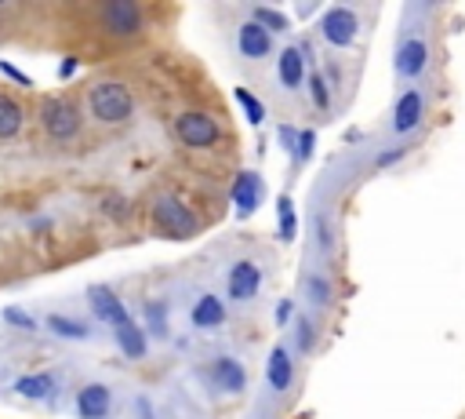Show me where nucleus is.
Instances as JSON below:
<instances>
[{
  "mask_svg": "<svg viewBox=\"0 0 465 419\" xmlns=\"http://www.w3.org/2000/svg\"><path fill=\"white\" fill-rule=\"evenodd\" d=\"M320 37L331 48H353L356 37H360V15L353 8H345V5H331L320 15Z\"/></svg>",
  "mask_w": 465,
  "mask_h": 419,
  "instance_id": "nucleus-6",
  "label": "nucleus"
},
{
  "mask_svg": "<svg viewBox=\"0 0 465 419\" xmlns=\"http://www.w3.org/2000/svg\"><path fill=\"white\" fill-rule=\"evenodd\" d=\"M15 390L30 401H51L55 397V376L51 372H33V376H22L15 379Z\"/></svg>",
  "mask_w": 465,
  "mask_h": 419,
  "instance_id": "nucleus-20",
  "label": "nucleus"
},
{
  "mask_svg": "<svg viewBox=\"0 0 465 419\" xmlns=\"http://www.w3.org/2000/svg\"><path fill=\"white\" fill-rule=\"evenodd\" d=\"M313 146H317V132H299V142H295V160H309L313 157Z\"/></svg>",
  "mask_w": 465,
  "mask_h": 419,
  "instance_id": "nucleus-29",
  "label": "nucleus"
},
{
  "mask_svg": "<svg viewBox=\"0 0 465 419\" xmlns=\"http://www.w3.org/2000/svg\"><path fill=\"white\" fill-rule=\"evenodd\" d=\"M306 55L302 48H284L276 55V80H281L284 92H302L306 88Z\"/></svg>",
  "mask_w": 465,
  "mask_h": 419,
  "instance_id": "nucleus-14",
  "label": "nucleus"
},
{
  "mask_svg": "<svg viewBox=\"0 0 465 419\" xmlns=\"http://www.w3.org/2000/svg\"><path fill=\"white\" fill-rule=\"evenodd\" d=\"M139 415H142V419H153V412H149V401H146V397H139Z\"/></svg>",
  "mask_w": 465,
  "mask_h": 419,
  "instance_id": "nucleus-37",
  "label": "nucleus"
},
{
  "mask_svg": "<svg viewBox=\"0 0 465 419\" xmlns=\"http://www.w3.org/2000/svg\"><path fill=\"white\" fill-rule=\"evenodd\" d=\"M276 237L284 244H291L299 237V215H295V201L291 194H281L276 197Z\"/></svg>",
  "mask_w": 465,
  "mask_h": 419,
  "instance_id": "nucleus-21",
  "label": "nucleus"
},
{
  "mask_svg": "<svg viewBox=\"0 0 465 419\" xmlns=\"http://www.w3.org/2000/svg\"><path fill=\"white\" fill-rule=\"evenodd\" d=\"M0 317H4L12 328H22V332H37L40 328V321L30 310H22V306H4V314H0Z\"/></svg>",
  "mask_w": 465,
  "mask_h": 419,
  "instance_id": "nucleus-28",
  "label": "nucleus"
},
{
  "mask_svg": "<svg viewBox=\"0 0 465 419\" xmlns=\"http://www.w3.org/2000/svg\"><path fill=\"white\" fill-rule=\"evenodd\" d=\"M164 303H149V328L156 332V335H167V324H164Z\"/></svg>",
  "mask_w": 465,
  "mask_h": 419,
  "instance_id": "nucleus-30",
  "label": "nucleus"
},
{
  "mask_svg": "<svg viewBox=\"0 0 465 419\" xmlns=\"http://www.w3.org/2000/svg\"><path fill=\"white\" fill-rule=\"evenodd\" d=\"M276 324H281V328H288L291 324V317H295V303L291 299H281V303H276Z\"/></svg>",
  "mask_w": 465,
  "mask_h": 419,
  "instance_id": "nucleus-31",
  "label": "nucleus"
},
{
  "mask_svg": "<svg viewBox=\"0 0 465 419\" xmlns=\"http://www.w3.org/2000/svg\"><path fill=\"white\" fill-rule=\"evenodd\" d=\"M26 124V114L22 106L12 99V96H0V139H15Z\"/></svg>",
  "mask_w": 465,
  "mask_h": 419,
  "instance_id": "nucleus-22",
  "label": "nucleus"
},
{
  "mask_svg": "<svg viewBox=\"0 0 465 419\" xmlns=\"http://www.w3.org/2000/svg\"><path fill=\"white\" fill-rule=\"evenodd\" d=\"M87 114L99 124H124L135 114V96L124 80H99L87 92Z\"/></svg>",
  "mask_w": 465,
  "mask_h": 419,
  "instance_id": "nucleus-1",
  "label": "nucleus"
},
{
  "mask_svg": "<svg viewBox=\"0 0 465 419\" xmlns=\"http://www.w3.org/2000/svg\"><path fill=\"white\" fill-rule=\"evenodd\" d=\"M313 343H317L313 321H309V317H295V351H299V354H309Z\"/></svg>",
  "mask_w": 465,
  "mask_h": 419,
  "instance_id": "nucleus-27",
  "label": "nucleus"
},
{
  "mask_svg": "<svg viewBox=\"0 0 465 419\" xmlns=\"http://www.w3.org/2000/svg\"><path fill=\"white\" fill-rule=\"evenodd\" d=\"M317 244H320V251H331V226H327V219L324 215H317Z\"/></svg>",
  "mask_w": 465,
  "mask_h": 419,
  "instance_id": "nucleus-32",
  "label": "nucleus"
},
{
  "mask_svg": "<svg viewBox=\"0 0 465 419\" xmlns=\"http://www.w3.org/2000/svg\"><path fill=\"white\" fill-rule=\"evenodd\" d=\"M262 292V267L255 260H237L226 274V296L233 303H251Z\"/></svg>",
  "mask_w": 465,
  "mask_h": 419,
  "instance_id": "nucleus-7",
  "label": "nucleus"
},
{
  "mask_svg": "<svg viewBox=\"0 0 465 419\" xmlns=\"http://www.w3.org/2000/svg\"><path fill=\"white\" fill-rule=\"evenodd\" d=\"M393 69L400 80H418L429 69V41L425 37H404L397 55H393Z\"/></svg>",
  "mask_w": 465,
  "mask_h": 419,
  "instance_id": "nucleus-9",
  "label": "nucleus"
},
{
  "mask_svg": "<svg viewBox=\"0 0 465 419\" xmlns=\"http://www.w3.org/2000/svg\"><path fill=\"white\" fill-rule=\"evenodd\" d=\"M99 26L110 37H135L146 30V12L135 0H106L99 8Z\"/></svg>",
  "mask_w": 465,
  "mask_h": 419,
  "instance_id": "nucleus-4",
  "label": "nucleus"
},
{
  "mask_svg": "<svg viewBox=\"0 0 465 419\" xmlns=\"http://www.w3.org/2000/svg\"><path fill=\"white\" fill-rule=\"evenodd\" d=\"M174 135H178L182 146H190V150H211L222 139V128H219V121L211 114L190 110V114L174 117Z\"/></svg>",
  "mask_w": 465,
  "mask_h": 419,
  "instance_id": "nucleus-3",
  "label": "nucleus"
},
{
  "mask_svg": "<svg viewBox=\"0 0 465 419\" xmlns=\"http://www.w3.org/2000/svg\"><path fill=\"white\" fill-rule=\"evenodd\" d=\"M149 215H153V223H156V230H164L167 237H197L201 233V219L190 212V205H182L178 197H171V194H164V197H156L153 201V208H149Z\"/></svg>",
  "mask_w": 465,
  "mask_h": 419,
  "instance_id": "nucleus-2",
  "label": "nucleus"
},
{
  "mask_svg": "<svg viewBox=\"0 0 465 419\" xmlns=\"http://www.w3.org/2000/svg\"><path fill=\"white\" fill-rule=\"evenodd\" d=\"M190 321H193V328H197V332H215V328H222V324H226V303H222L215 292H204V296L193 303Z\"/></svg>",
  "mask_w": 465,
  "mask_h": 419,
  "instance_id": "nucleus-18",
  "label": "nucleus"
},
{
  "mask_svg": "<svg viewBox=\"0 0 465 419\" xmlns=\"http://www.w3.org/2000/svg\"><path fill=\"white\" fill-rule=\"evenodd\" d=\"M306 88H309L313 106L327 114V110H331V84H327V77H324V73H309V77H306Z\"/></svg>",
  "mask_w": 465,
  "mask_h": 419,
  "instance_id": "nucleus-25",
  "label": "nucleus"
},
{
  "mask_svg": "<svg viewBox=\"0 0 465 419\" xmlns=\"http://www.w3.org/2000/svg\"><path fill=\"white\" fill-rule=\"evenodd\" d=\"M251 23H258L265 33H288L291 30V23H288V15L284 12H276V8H251Z\"/></svg>",
  "mask_w": 465,
  "mask_h": 419,
  "instance_id": "nucleus-23",
  "label": "nucleus"
},
{
  "mask_svg": "<svg viewBox=\"0 0 465 419\" xmlns=\"http://www.w3.org/2000/svg\"><path fill=\"white\" fill-rule=\"evenodd\" d=\"M306 299L313 303V306H327L331 303V281L324 278V274H306Z\"/></svg>",
  "mask_w": 465,
  "mask_h": 419,
  "instance_id": "nucleus-26",
  "label": "nucleus"
},
{
  "mask_svg": "<svg viewBox=\"0 0 465 419\" xmlns=\"http://www.w3.org/2000/svg\"><path fill=\"white\" fill-rule=\"evenodd\" d=\"M404 153H407V146H397V150H386V153H379V160H375V164H379V168H389V164H397V160H400Z\"/></svg>",
  "mask_w": 465,
  "mask_h": 419,
  "instance_id": "nucleus-33",
  "label": "nucleus"
},
{
  "mask_svg": "<svg viewBox=\"0 0 465 419\" xmlns=\"http://www.w3.org/2000/svg\"><path fill=\"white\" fill-rule=\"evenodd\" d=\"M233 99L240 103V110H244V117H247V124H262L265 121V103L258 99V96H251L247 88H233Z\"/></svg>",
  "mask_w": 465,
  "mask_h": 419,
  "instance_id": "nucleus-24",
  "label": "nucleus"
},
{
  "mask_svg": "<svg viewBox=\"0 0 465 419\" xmlns=\"http://www.w3.org/2000/svg\"><path fill=\"white\" fill-rule=\"evenodd\" d=\"M262 197H265L262 176L251 172V168H244V172L233 179V187H229V201H233V208H237V219H251V215L258 212Z\"/></svg>",
  "mask_w": 465,
  "mask_h": 419,
  "instance_id": "nucleus-8",
  "label": "nucleus"
},
{
  "mask_svg": "<svg viewBox=\"0 0 465 419\" xmlns=\"http://www.w3.org/2000/svg\"><path fill=\"white\" fill-rule=\"evenodd\" d=\"M113 412V390L106 383H87L76 394V415L80 419H106Z\"/></svg>",
  "mask_w": 465,
  "mask_h": 419,
  "instance_id": "nucleus-15",
  "label": "nucleus"
},
{
  "mask_svg": "<svg viewBox=\"0 0 465 419\" xmlns=\"http://www.w3.org/2000/svg\"><path fill=\"white\" fill-rule=\"evenodd\" d=\"M281 142H284V150H288V153H295V142H299V132H295L291 124H281Z\"/></svg>",
  "mask_w": 465,
  "mask_h": 419,
  "instance_id": "nucleus-34",
  "label": "nucleus"
},
{
  "mask_svg": "<svg viewBox=\"0 0 465 419\" xmlns=\"http://www.w3.org/2000/svg\"><path fill=\"white\" fill-rule=\"evenodd\" d=\"M44 328L51 335H58V340H91V324L87 317H69V314H48L44 317Z\"/></svg>",
  "mask_w": 465,
  "mask_h": 419,
  "instance_id": "nucleus-19",
  "label": "nucleus"
},
{
  "mask_svg": "<svg viewBox=\"0 0 465 419\" xmlns=\"http://www.w3.org/2000/svg\"><path fill=\"white\" fill-rule=\"evenodd\" d=\"M113 340H117V351L128 358V361H142L149 354V340H146V328L131 317L124 321L121 328H113Z\"/></svg>",
  "mask_w": 465,
  "mask_h": 419,
  "instance_id": "nucleus-17",
  "label": "nucleus"
},
{
  "mask_svg": "<svg viewBox=\"0 0 465 419\" xmlns=\"http://www.w3.org/2000/svg\"><path fill=\"white\" fill-rule=\"evenodd\" d=\"M0 73H8V77H12V80H19V84H30V88H33V80H30V77H26V73H22V69H15V66H12V62H0Z\"/></svg>",
  "mask_w": 465,
  "mask_h": 419,
  "instance_id": "nucleus-35",
  "label": "nucleus"
},
{
  "mask_svg": "<svg viewBox=\"0 0 465 419\" xmlns=\"http://www.w3.org/2000/svg\"><path fill=\"white\" fill-rule=\"evenodd\" d=\"M422 117H425V92L422 88H404L397 106H393L389 128H393V135H411L422 124Z\"/></svg>",
  "mask_w": 465,
  "mask_h": 419,
  "instance_id": "nucleus-10",
  "label": "nucleus"
},
{
  "mask_svg": "<svg viewBox=\"0 0 465 419\" xmlns=\"http://www.w3.org/2000/svg\"><path fill=\"white\" fill-rule=\"evenodd\" d=\"M87 306H91V314H95V321H103V324H110V328H121L124 321H131L124 299H121L113 288H106V285L87 288Z\"/></svg>",
  "mask_w": 465,
  "mask_h": 419,
  "instance_id": "nucleus-11",
  "label": "nucleus"
},
{
  "mask_svg": "<svg viewBox=\"0 0 465 419\" xmlns=\"http://www.w3.org/2000/svg\"><path fill=\"white\" fill-rule=\"evenodd\" d=\"M237 51H240V59H247V62H262V59H269L273 55V33H265L258 23H240L237 26Z\"/></svg>",
  "mask_w": 465,
  "mask_h": 419,
  "instance_id": "nucleus-13",
  "label": "nucleus"
},
{
  "mask_svg": "<svg viewBox=\"0 0 465 419\" xmlns=\"http://www.w3.org/2000/svg\"><path fill=\"white\" fill-rule=\"evenodd\" d=\"M208 379H211V383H215L222 394H240V390L247 387V369H244L237 358L222 354V358H215V361H211Z\"/></svg>",
  "mask_w": 465,
  "mask_h": 419,
  "instance_id": "nucleus-16",
  "label": "nucleus"
},
{
  "mask_svg": "<svg viewBox=\"0 0 465 419\" xmlns=\"http://www.w3.org/2000/svg\"><path fill=\"white\" fill-rule=\"evenodd\" d=\"M40 124H44V132H48V139H55V142H69V139H76L80 135V110L69 103V99H48L44 106H40Z\"/></svg>",
  "mask_w": 465,
  "mask_h": 419,
  "instance_id": "nucleus-5",
  "label": "nucleus"
},
{
  "mask_svg": "<svg viewBox=\"0 0 465 419\" xmlns=\"http://www.w3.org/2000/svg\"><path fill=\"white\" fill-rule=\"evenodd\" d=\"M265 383L273 394H288L291 383H295V358L284 343H276L269 351V361H265Z\"/></svg>",
  "mask_w": 465,
  "mask_h": 419,
  "instance_id": "nucleus-12",
  "label": "nucleus"
},
{
  "mask_svg": "<svg viewBox=\"0 0 465 419\" xmlns=\"http://www.w3.org/2000/svg\"><path fill=\"white\" fill-rule=\"evenodd\" d=\"M76 73V59H66L62 66H58V77H73Z\"/></svg>",
  "mask_w": 465,
  "mask_h": 419,
  "instance_id": "nucleus-36",
  "label": "nucleus"
}]
</instances>
